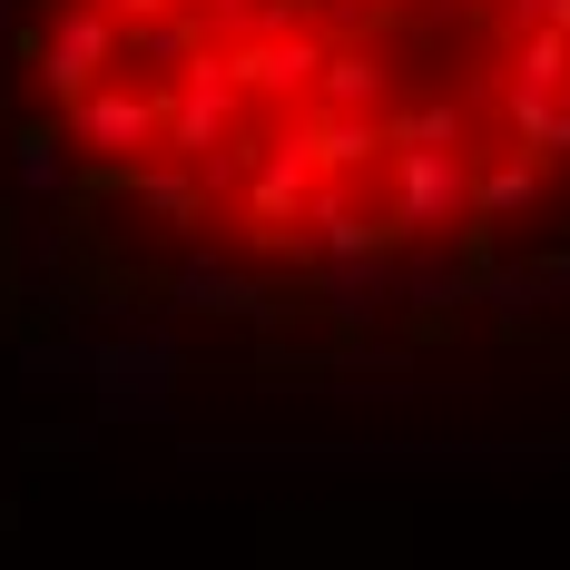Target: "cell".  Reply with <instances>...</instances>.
<instances>
[{
	"mask_svg": "<svg viewBox=\"0 0 570 570\" xmlns=\"http://www.w3.org/2000/svg\"><path fill=\"white\" fill-rule=\"evenodd\" d=\"M10 138L79 246L364 305L561 197L570 0H20Z\"/></svg>",
	"mask_w": 570,
	"mask_h": 570,
	"instance_id": "1",
	"label": "cell"
}]
</instances>
